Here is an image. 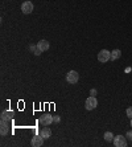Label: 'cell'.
<instances>
[{
  "instance_id": "cell-1",
  "label": "cell",
  "mask_w": 132,
  "mask_h": 147,
  "mask_svg": "<svg viewBox=\"0 0 132 147\" xmlns=\"http://www.w3.org/2000/svg\"><path fill=\"white\" fill-rule=\"evenodd\" d=\"M111 60V52H109L107 49H102L101 52L98 53V61L105 64V62L110 61Z\"/></svg>"
},
{
  "instance_id": "cell-2",
  "label": "cell",
  "mask_w": 132,
  "mask_h": 147,
  "mask_svg": "<svg viewBox=\"0 0 132 147\" xmlns=\"http://www.w3.org/2000/svg\"><path fill=\"white\" fill-rule=\"evenodd\" d=\"M78 80H79V74H78V72H75V70H70V72L66 74V81L69 82V84H77Z\"/></svg>"
},
{
  "instance_id": "cell-3",
  "label": "cell",
  "mask_w": 132,
  "mask_h": 147,
  "mask_svg": "<svg viewBox=\"0 0 132 147\" xmlns=\"http://www.w3.org/2000/svg\"><path fill=\"white\" fill-rule=\"evenodd\" d=\"M98 106V101H96V98L95 97H88L87 99H86V102H85V107L87 110H94L95 107Z\"/></svg>"
},
{
  "instance_id": "cell-4",
  "label": "cell",
  "mask_w": 132,
  "mask_h": 147,
  "mask_svg": "<svg viewBox=\"0 0 132 147\" xmlns=\"http://www.w3.org/2000/svg\"><path fill=\"white\" fill-rule=\"evenodd\" d=\"M21 12H23L24 15H31L32 12H33V4H32L31 1H24V3L21 4Z\"/></svg>"
},
{
  "instance_id": "cell-5",
  "label": "cell",
  "mask_w": 132,
  "mask_h": 147,
  "mask_svg": "<svg viewBox=\"0 0 132 147\" xmlns=\"http://www.w3.org/2000/svg\"><path fill=\"white\" fill-rule=\"evenodd\" d=\"M114 146L125 147L127 146V139H125L123 135H116V137H114Z\"/></svg>"
},
{
  "instance_id": "cell-6",
  "label": "cell",
  "mask_w": 132,
  "mask_h": 147,
  "mask_svg": "<svg viewBox=\"0 0 132 147\" xmlns=\"http://www.w3.org/2000/svg\"><path fill=\"white\" fill-rule=\"evenodd\" d=\"M52 122H54V121H53V115L50 114H44L40 117V123L42 126H49Z\"/></svg>"
},
{
  "instance_id": "cell-7",
  "label": "cell",
  "mask_w": 132,
  "mask_h": 147,
  "mask_svg": "<svg viewBox=\"0 0 132 147\" xmlns=\"http://www.w3.org/2000/svg\"><path fill=\"white\" fill-rule=\"evenodd\" d=\"M15 117V113L12 111V110H4L3 113H1V115H0V118H1V121H7V122H9V121L13 119Z\"/></svg>"
},
{
  "instance_id": "cell-8",
  "label": "cell",
  "mask_w": 132,
  "mask_h": 147,
  "mask_svg": "<svg viewBox=\"0 0 132 147\" xmlns=\"http://www.w3.org/2000/svg\"><path fill=\"white\" fill-rule=\"evenodd\" d=\"M31 144H32L33 147H40V146H42V144H44V138L41 137V135H36V137L32 138Z\"/></svg>"
},
{
  "instance_id": "cell-9",
  "label": "cell",
  "mask_w": 132,
  "mask_h": 147,
  "mask_svg": "<svg viewBox=\"0 0 132 147\" xmlns=\"http://www.w3.org/2000/svg\"><path fill=\"white\" fill-rule=\"evenodd\" d=\"M8 131H9V125H8L7 121H1V125H0V134L1 135H7Z\"/></svg>"
},
{
  "instance_id": "cell-10",
  "label": "cell",
  "mask_w": 132,
  "mask_h": 147,
  "mask_svg": "<svg viewBox=\"0 0 132 147\" xmlns=\"http://www.w3.org/2000/svg\"><path fill=\"white\" fill-rule=\"evenodd\" d=\"M37 48L40 49L41 52L48 51V49H49V42H48L46 40H40V41L37 42Z\"/></svg>"
},
{
  "instance_id": "cell-11",
  "label": "cell",
  "mask_w": 132,
  "mask_h": 147,
  "mask_svg": "<svg viewBox=\"0 0 132 147\" xmlns=\"http://www.w3.org/2000/svg\"><path fill=\"white\" fill-rule=\"evenodd\" d=\"M40 135L44 138V139H48V138H50V135H52V130L49 127H44V129L40 131Z\"/></svg>"
},
{
  "instance_id": "cell-12",
  "label": "cell",
  "mask_w": 132,
  "mask_h": 147,
  "mask_svg": "<svg viewBox=\"0 0 132 147\" xmlns=\"http://www.w3.org/2000/svg\"><path fill=\"white\" fill-rule=\"evenodd\" d=\"M120 57H122V51H120V49H114V51L111 52V60L112 61L119 60Z\"/></svg>"
},
{
  "instance_id": "cell-13",
  "label": "cell",
  "mask_w": 132,
  "mask_h": 147,
  "mask_svg": "<svg viewBox=\"0 0 132 147\" xmlns=\"http://www.w3.org/2000/svg\"><path fill=\"white\" fill-rule=\"evenodd\" d=\"M105 140L106 142H112L114 140V134L111 131H106L105 133Z\"/></svg>"
},
{
  "instance_id": "cell-14",
  "label": "cell",
  "mask_w": 132,
  "mask_h": 147,
  "mask_svg": "<svg viewBox=\"0 0 132 147\" xmlns=\"http://www.w3.org/2000/svg\"><path fill=\"white\" fill-rule=\"evenodd\" d=\"M125 113H127V117H129V118H132V107H128Z\"/></svg>"
},
{
  "instance_id": "cell-15",
  "label": "cell",
  "mask_w": 132,
  "mask_h": 147,
  "mask_svg": "<svg viewBox=\"0 0 132 147\" xmlns=\"http://www.w3.org/2000/svg\"><path fill=\"white\" fill-rule=\"evenodd\" d=\"M29 49H31V51L34 53V52L37 51V45H29Z\"/></svg>"
},
{
  "instance_id": "cell-16",
  "label": "cell",
  "mask_w": 132,
  "mask_h": 147,
  "mask_svg": "<svg viewBox=\"0 0 132 147\" xmlns=\"http://www.w3.org/2000/svg\"><path fill=\"white\" fill-rule=\"evenodd\" d=\"M125 138H128V139H131V140H132V130H131V131H128V133L125 134Z\"/></svg>"
},
{
  "instance_id": "cell-17",
  "label": "cell",
  "mask_w": 132,
  "mask_h": 147,
  "mask_svg": "<svg viewBox=\"0 0 132 147\" xmlns=\"http://www.w3.org/2000/svg\"><path fill=\"white\" fill-rule=\"evenodd\" d=\"M90 96H92V97L96 96V89H91V90H90Z\"/></svg>"
},
{
  "instance_id": "cell-18",
  "label": "cell",
  "mask_w": 132,
  "mask_h": 147,
  "mask_svg": "<svg viewBox=\"0 0 132 147\" xmlns=\"http://www.w3.org/2000/svg\"><path fill=\"white\" fill-rule=\"evenodd\" d=\"M60 119H61V118L58 115H53V121H54V122H60Z\"/></svg>"
},
{
  "instance_id": "cell-19",
  "label": "cell",
  "mask_w": 132,
  "mask_h": 147,
  "mask_svg": "<svg viewBox=\"0 0 132 147\" xmlns=\"http://www.w3.org/2000/svg\"><path fill=\"white\" fill-rule=\"evenodd\" d=\"M34 55H36V56H40V55H41V51H40V49L37 48V51L34 52Z\"/></svg>"
},
{
  "instance_id": "cell-20",
  "label": "cell",
  "mask_w": 132,
  "mask_h": 147,
  "mask_svg": "<svg viewBox=\"0 0 132 147\" xmlns=\"http://www.w3.org/2000/svg\"><path fill=\"white\" fill-rule=\"evenodd\" d=\"M131 127H132V118H131Z\"/></svg>"
}]
</instances>
